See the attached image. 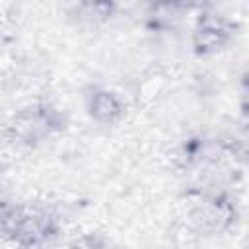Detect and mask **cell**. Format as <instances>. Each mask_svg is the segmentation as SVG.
Here are the masks:
<instances>
[{"mask_svg":"<svg viewBox=\"0 0 249 249\" xmlns=\"http://www.w3.org/2000/svg\"><path fill=\"white\" fill-rule=\"evenodd\" d=\"M91 113L99 121H111L119 113V103L109 91H97L91 99Z\"/></svg>","mask_w":249,"mask_h":249,"instance_id":"6da1fadb","label":"cell"}]
</instances>
